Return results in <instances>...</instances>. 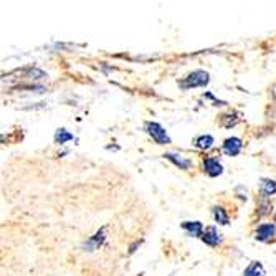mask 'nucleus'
I'll use <instances>...</instances> for the list:
<instances>
[{
    "label": "nucleus",
    "mask_w": 276,
    "mask_h": 276,
    "mask_svg": "<svg viewBox=\"0 0 276 276\" xmlns=\"http://www.w3.org/2000/svg\"><path fill=\"white\" fill-rule=\"evenodd\" d=\"M68 141H73V134H70L66 129H58L55 134V142L63 146V144H66Z\"/></svg>",
    "instance_id": "obj_17"
},
{
    "label": "nucleus",
    "mask_w": 276,
    "mask_h": 276,
    "mask_svg": "<svg viewBox=\"0 0 276 276\" xmlns=\"http://www.w3.org/2000/svg\"><path fill=\"white\" fill-rule=\"evenodd\" d=\"M182 228L187 232V235H191V237H200L203 235V225L200 221H184L182 223Z\"/></svg>",
    "instance_id": "obj_9"
},
{
    "label": "nucleus",
    "mask_w": 276,
    "mask_h": 276,
    "mask_svg": "<svg viewBox=\"0 0 276 276\" xmlns=\"http://www.w3.org/2000/svg\"><path fill=\"white\" fill-rule=\"evenodd\" d=\"M164 157H166L167 161H170L174 166H177L179 169H182V170H189L193 166V162L191 159H187V157L180 156V154H177V152H167Z\"/></svg>",
    "instance_id": "obj_7"
},
{
    "label": "nucleus",
    "mask_w": 276,
    "mask_h": 276,
    "mask_svg": "<svg viewBox=\"0 0 276 276\" xmlns=\"http://www.w3.org/2000/svg\"><path fill=\"white\" fill-rule=\"evenodd\" d=\"M243 149V142L240 138H228L225 139L223 144H221V151H223L227 156H238Z\"/></svg>",
    "instance_id": "obj_5"
},
{
    "label": "nucleus",
    "mask_w": 276,
    "mask_h": 276,
    "mask_svg": "<svg viewBox=\"0 0 276 276\" xmlns=\"http://www.w3.org/2000/svg\"><path fill=\"white\" fill-rule=\"evenodd\" d=\"M209 81H210V76L207 71L193 70L192 73H189L187 76H184V78L179 81V88L184 89V91L192 89V88H203V86L209 84Z\"/></svg>",
    "instance_id": "obj_1"
},
{
    "label": "nucleus",
    "mask_w": 276,
    "mask_h": 276,
    "mask_svg": "<svg viewBox=\"0 0 276 276\" xmlns=\"http://www.w3.org/2000/svg\"><path fill=\"white\" fill-rule=\"evenodd\" d=\"M260 192L261 193H266V195H275L276 193V182L271 179H261V184H260Z\"/></svg>",
    "instance_id": "obj_15"
},
{
    "label": "nucleus",
    "mask_w": 276,
    "mask_h": 276,
    "mask_svg": "<svg viewBox=\"0 0 276 276\" xmlns=\"http://www.w3.org/2000/svg\"><path fill=\"white\" fill-rule=\"evenodd\" d=\"M214 138H212L210 134H202L195 138V141H193V146H195L198 151H209V149L214 147Z\"/></svg>",
    "instance_id": "obj_10"
},
{
    "label": "nucleus",
    "mask_w": 276,
    "mask_h": 276,
    "mask_svg": "<svg viewBox=\"0 0 276 276\" xmlns=\"http://www.w3.org/2000/svg\"><path fill=\"white\" fill-rule=\"evenodd\" d=\"M238 121H240V117H238V112H227V114H221L220 116V124L223 126V128H233V126H237L238 124Z\"/></svg>",
    "instance_id": "obj_11"
},
{
    "label": "nucleus",
    "mask_w": 276,
    "mask_h": 276,
    "mask_svg": "<svg viewBox=\"0 0 276 276\" xmlns=\"http://www.w3.org/2000/svg\"><path fill=\"white\" fill-rule=\"evenodd\" d=\"M105 238H106V237H105V230H101V232H98L93 238H89L88 242H86L84 248H88V251L98 250V248L101 247V243L105 242Z\"/></svg>",
    "instance_id": "obj_12"
},
{
    "label": "nucleus",
    "mask_w": 276,
    "mask_h": 276,
    "mask_svg": "<svg viewBox=\"0 0 276 276\" xmlns=\"http://www.w3.org/2000/svg\"><path fill=\"white\" fill-rule=\"evenodd\" d=\"M275 223H276V214H275Z\"/></svg>",
    "instance_id": "obj_18"
},
{
    "label": "nucleus",
    "mask_w": 276,
    "mask_h": 276,
    "mask_svg": "<svg viewBox=\"0 0 276 276\" xmlns=\"http://www.w3.org/2000/svg\"><path fill=\"white\" fill-rule=\"evenodd\" d=\"M24 78L30 80V81H38V80H45L48 78V75L45 71L38 70V68H27L24 71Z\"/></svg>",
    "instance_id": "obj_13"
},
{
    "label": "nucleus",
    "mask_w": 276,
    "mask_h": 276,
    "mask_svg": "<svg viewBox=\"0 0 276 276\" xmlns=\"http://www.w3.org/2000/svg\"><path fill=\"white\" fill-rule=\"evenodd\" d=\"M202 242L205 243V245L215 248L221 243V235L219 233V230H217L215 227H207L205 230H203Z\"/></svg>",
    "instance_id": "obj_6"
},
{
    "label": "nucleus",
    "mask_w": 276,
    "mask_h": 276,
    "mask_svg": "<svg viewBox=\"0 0 276 276\" xmlns=\"http://www.w3.org/2000/svg\"><path fill=\"white\" fill-rule=\"evenodd\" d=\"M212 214H214V219L217 223L220 225H228L230 223V217L227 214V210L223 209V207H214L212 209Z\"/></svg>",
    "instance_id": "obj_14"
},
{
    "label": "nucleus",
    "mask_w": 276,
    "mask_h": 276,
    "mask_svg": "<svg viewBox=\"0 0 276 276\" xmlns=\"http://www.w3.org/2000/svg\"><path fill=\"white\" fill-rule=\"evenodd\" d=\"M243 276H265V271H263V266L261 263H258V261H253L247 266V270L243 271Z\"/></svg>",
    "instance_id": "obj_16"
},
{
    "label": "nucleus",
    "mask_w": 276,
    "mask_h": 276,
    "mask_svg": "<svg viewBox=\"0 0 276 276\" xmlns=\"http://www.w3.org/2000/svg\"><path fill=\"white\" fill-rule=\"evenodd\" d=\"M146 133L151 136V138L157 144H159V146H166V144H170L169 134H167V131L162 128L159 123H154V121H149V123H146Z\"/></svg>",
    "instance_id": "obj_2"
},
{
    "label": "nucleus",
    "mask_w": 276,
    "mask_h": 276,
    "mask_svg": "<svg viewBox=\"0 0 276 276\" xmlns=\"http://www.w3.org/2000/svg\"><path fill=\"white\" fill-rule=\"evenodd\" d=\"M271 210V197L266 195V193L260 192V197H258V217H266Z\"/></svg>",
    "instance_id": "obj_8"
},
{
    "label": "nucleus",
    "mask_w": 276,
    "mask_h": 276,
    "mask_svg": "<svg viewBox=\"0 0 276 276\" xmlns=\"http://www.w3.org/2000/svg\"><path fill=\"white\" fill-rule=\"evenodd\" d=\"M203 172H205L209 177H219V175L223 172V167H221L220 161L214 156L203 157Z\"/></svg>",
    "instance_id": "obj_4"
},
{
    "label": "nucleus",
    "mask_w": 276,
    "mask_h": 276,
    "mask_svg": "<svg viewBox=\"0 0 276 276\" xmlns=\"http://www.w3.org/2000/svg\"><path fill=\"white\" fill-rule=\"evenodd\" d=\"M276 237V223L271 221H265V223L258 225L256 232H255V240L261 243H270L273 242Z\"/></svg>",
    "instance_id": "obj_3"
}]
</instances>
